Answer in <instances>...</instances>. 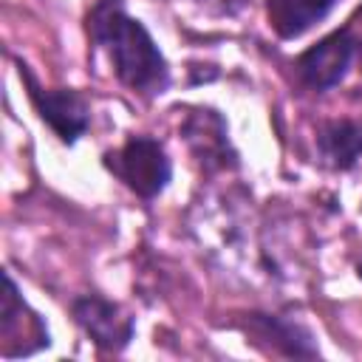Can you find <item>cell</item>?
<instances>
[{"label":"cell","instance_id":"1","mask_svg":"<svg viewBox=\"0 0 362 362\" xmlns=\"http://www.w3.org/2000/svg\"><path fill=\"white\" fill-rule=\"evenodd\" d=\"M88 34L113 62L119 82L144 96L164 93L170 68L150 31L124 11V0H96L88 14Z\"/></svg>","mask_w":362,"mask_h":362},{"label":"cell","instance_id":"3","mask_svg":"<svg viewBox=\"0 0 362 362\" xmlns=\"http://www.w3.org/2000/svg\"><path fill=\"white\" fill-rule=\"evenodd\" d=\"M20 76L25 79L28 96L40 113V119L65 141L74 144L90 124V105L74 88H42L37 76L20 62Z\"/></svg>","mask_w":362,"mask_h":362},{"label":"cell","instance_id":"4","mask_svg":"<svg viewBox=\"0 0 362 362\" xmlns=\"http://www.w3.org/2000/svg\"><path fill=\"white\" fill-rule=\"evenodd\" d=\"M354 51H356V40L351 37L348 28H339L297 57L294 62L297 76L311 90H328L348 74Z\"/></svg>","mask_w":362,"mask_h":362},{"label":"cell","instance_id":"7","mask_svg":"<svg viewBox=\"0 0 362 362\" xmlns=\"http://www.w3.org/2000/svg\"><path fill=\"white\" fill-rule=\"evenodd\" d=\"M3 283H6V291H3V317H0V334H3V348L14 339L23 337V345H25V356L34 354L31 351V342L25 339H34L40 348L48 345V328L42 325V320L25 305V300L20 297L17 291V283L11 280V274L6 272L3 274Z\"/></svg>","mask_w":362,"mask_h":362},{"label":"cell","instance_id":"5","mask_svg":"<svg viewBox=\"0 0 362 362\" xmlns=\"http://www.w3.org/2000/svg\"><path fill=\"white\" fill-rule=\"evenodd\" d=\"M71 311H74V320L79 322V328L102 351H122L133 339V317L122 305H116L99 294L76 297L71 303Z\"/></svg>","mask_w":362,"mask_h":362},{"label":"cell","instance_id":"10","mask_svg":"<svg viewBox=\"0 0 362 362\" xmlns=\"http://www.w3.org/2000/svg\"><path fill=\"white\" fill-rule=\"evenodd\" d=\"M252 334H257L260 339H269L274 345V351L286 354V356H317V345L311 342V334L303 325L277 320V317H266V314H252Z\"/></svg>","mask_w":362,"mask_h":362},{"label":"cell","instance_id":"9","mask_svg":"<svg viewBox=\"0 0 362 362\" xmlns=\"http://www.w3.org/2000/svg\"><path fill=\"white\" fill-rule=\"evenodd\" d=\"M317 147H320V156L325 158L328 167L348 170L362 156V130L348 119L325 122V124H320Z\"/></svg>","mask_w":362,"mask_h":362},{"label":"cell","instance_id":"6","mask_svg":"<svg viewBox=\"0 0 362 362\" xmlns=\"http://www.w3.org/2000/svg\"><path fill=\"white\" fill-rule=\"evenodd\" d=\"M181 136L187 139L192 156L206 167V170H226L238 164V156L229 144V133H226V122L218 110L212 107H195L184 124H181Z\"/></svg>","mask_w":362,"mask_h":362},{"label":"cell","instance_id":"2","mask_svg":"<svg viewBox=\"0 0 362 362\" xmlns=\"http://www.w3.org/2000/svg\"><path fill=\"white\" fill-rule=\"evenodd\" d=\"M105 167L141 198H156L173 178V164L164 147L150 136L127 139L119 150L105 156Z\"/></svg>","mask_w":362,"mask_h":362},{"label":"cell","instance_id":"8","mask_svg":"<svg viewBox=\"0 0 362 362\" xmlns=\"http://www.w3.org/2000/svg\"><path fill=\"white\" fill-rule=\"evenodd\" d=\"M337 0H266L269 23L283 40L305 34L314 23L325 20Z\"/></svg>","mask_w":362,"mask_h":362}]
</instances>
